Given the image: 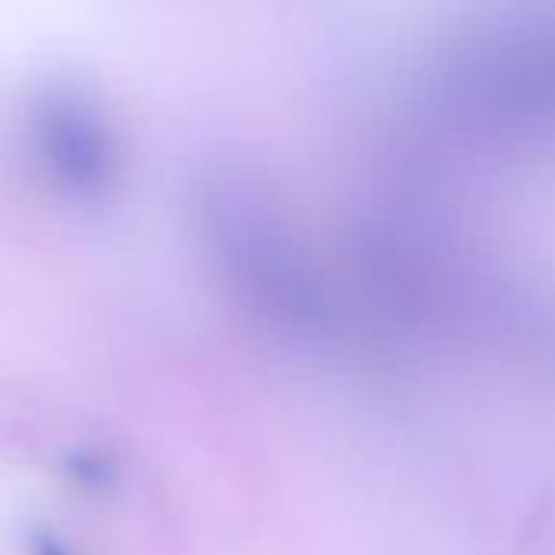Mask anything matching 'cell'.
I'll return each instance as SVG.
<instances>
[{
  "label": "cell",
  "mask_w": 555,
  "mask_h": 555,
  "mask_svg": "<svg viewBox=\"0 0 555 555\" xmlns=\"http://www.w3.org/2000/svg\"><path fill=\"white\" fill-rule=\"evenodd\" d=\"M36 555H72L59 540H52V537H39L36 540Z\"/></svg>",
  "instance_id": "1"
}]
</instances>
